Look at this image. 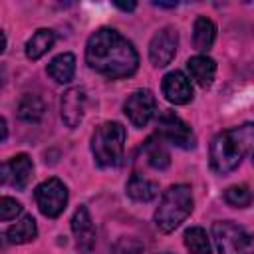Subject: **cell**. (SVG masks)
Here are the masks:
<instances>
[{"label": "cell", "mask_w": 254, "mask_h": 254, "mask_svg": "<svg viewBox=\"0 0 254 254\" xmlns=\"http://www.w3.org/2000/svg\"><path fill=\"white\" fill-rule=\"evenodd\" d=\"M85 62L109 79L129 77L139 67V54L133 44L113 28L95 30L85 44Z\"/></svg>", "instance_id": "cell-1"}, {"label": "cell", "mask_w": 254, "mask_h": 254, "mask_svg": "<svg viewBox=\"0 0 254 254\" xmlns=\"http://www.w3.org/2000/svg\"><path fill=\"white\" fill-rule=\"evenodd\" d=\"M254 141V127L252 123H244L240 127L226 129L218 133L210 143V167L218 175H228L242 159L250 153Z\"/></svg>", "instance_id": "cell-2"}, {"label": "cell", "mask_w": 254, "mask_h": 254, "mask_svg": "<svg viewBox=\"0 0 254 254\" xmlns=\"http://www.w3.org/2000/svg\"><path fill=\"white\" fill-rule=\"evenodd\" d=\"M192 192L189 185L169 187L155 210V224L161 232H173L192 212Z\"/></svg>", "instance_id": "cell-3"}, {"label": "cell", "mask_w": 254, "mask_h": 254, "mask_svg": "<svg viewBox=\"0 0 254 254\" xmlns=\"http://www.w3.org/2000/svg\"><path fill=\"white\" fill-rule=\"evenodd\" d=\"M127 131L119 121L101 123L91 135V153L99 167L111 169L117 167L123 159Z\"/></svg>", "instance_id": "cell-4"}, {"label": "cell", "mask_w": 254, "mask_h": 254, "mask_svg": "<svg viewBox=\"0 0 254 254\" xmlns=\"http://www.w3.org/2000/svg\"><path fill=\"white\" fill-rule=\"evenodd\" d=\"M212 238L218 254H252V236L248 230L232 220H218L212 224Z\"/></svg>", "instance_id": "cell-5"}, {"label": "cell", "mask_w": 254, "mask_h": 254, "mask_svg": "<svg viewBox=\"0 0 254 254\" xmlns=\"http://www.w3.org/2000/svg\"><path fill=\"white\" fill-rule=\"evenodd\" d=\"M34 196L40 212L48 218H56L67 204V187L60 179H48L36 187Z\"/></svg>", "instance_id": "cell-6"}, {"label": "cell", "mask_w": 254, "mask_h": 254, "mask_svg": "<svg viewBox=\"0 0 254 254\" xmlns=\"http://www.w3.org/2000/svg\"><path fill=\"white\" fill-rule=\"evenodd\" d=\"M157 135L163 141H169L171 145L189 149L194 145V135L190 131V127L171 109L161 111L159 119H157Z\"/></svg>", "instance_id": "cell-7"}, {"label": "cell", "mask_w": 254, "mask_h": 254, "mask_svg": "<svg viewBox=\"0 0 254 254\" xmlns=\"http://www.w3.org/2000/svg\"><path fill=\"white\" fill-rule=\"evenodd\" d=\"M32 159L26 153H20L8 161L0 163V187H12L16 190H24L32 179Z\"/></svg>", "instance_id": "cell-8"}, {"label": "cell", "mask_w": 254, "mask_h": 254, "mask_svg": "<svg viewBox=\"0 0 254 254\" xmlns=\"http://www.w3.org/2000/svg\"><path fill=\"white\" fill-rule=\"evenodd\" d=\"M123 111L135 127H145L157 111V99L151 89H135L125 99Z\"/></svg>", "instance_id": "cell-9"}, {"label": "cell", "mask_w": 254, "mask_h": 254, "mask_svg": "<svg viewBox=\"0 0 254 254\" xmlns=\"http://www.w3.org/2000/svg\"><path fill=\"white\" fill-rule=\"evenodd\" d=\"M177 46H179V34L173 26H165L161 28L149 44V60L155 67H165L173 62L175 54H177Z\"/></svg>", "instance_id": "cell-10"}, {"label": "cell", "mask_w": 254, "mask_h": 254, "mask_svg": "<svg viewBox=\"0 0 254 254\" xmlns=\"http://www.w3.org/2000/svg\"><path fill=\"white\" fill-rule=\"evenodd\" d=\"M71 232L75 238V246L81 254H91L95 248V226L87 206H77L71 216Z\"/></svg>", "instance_id": "cell-11"}, {"label": "cell", "mask_w": 254, "mask_h": 254, "mask_svg": "<svg viewBox=\"0 0 254 254\" xmlns=\"http://www.w3.org/2000/svg\"><path fill=\"white\" fill-rule=\"evenodd\" d=\"M60 111H62V121L73 129L81 123L83 113H85V91L81 87H69L60 101Z\"/></svg>", "instance_id": "cell-12"}, {"label": "cell", "mask_w": 254, "mask_h": 254, "mask_svg": "<svg viewBox=\"0 0 254 254\" xmlns=\"http://www.w3.org/2000/svg\"><path fill=\"white\" fill-rule=\"evenodd\" d=\"M163 95L167 97V101L175 103V105H185L192 99V85L190 79L183 73V71H169L163 77Z\"/></svg>", "instance_id": "cell-13"}, {"label": "cell", "mask_w": 254, "mask_h": 254, "mask_svg": "<svg viewBox=\"0 0 254 254\" xmlns=\"http://www.w3.org/2000/svg\"><path fill=\"white\" fill-rule=\"evenodd\" d=\"M187 69L190 77L200 85V87H210L216 75V62L208 56H192L187 62Z\"/></svg>", "instance_id": "cell-14"}, {"label": "cell", "mask_w": 254, "mask_h": 254, "mask_svg": "<svg viewBox=\"0 0 254 254\" xmlns=\"http://www.w3.org/2000/svg\"><path fill=\"white\" fill-rule=\"evenodd\" d=\"M141 151L145 153L147 163L153 169H157V171H165L171 165V155H169V151L165 147V141L159 135L147 137L145 143H143V147H141Z\"/></svg>", "instance_id": "cell-15"}, {"label": "cell", "mask_w": 254, "mask_h": 254, "mask_svg": "<svg viewBox=\"0 0 254 254\" xmlns=\"http://www.w3.org/2000/svg\"><path fill=\"white\" fill-rule=\"evenodd\" d=\"M125 190H127V194L133 200H137V202H149V200H153L159 194V185L155 181H149V179L141 177L139 173H133L131 179L127 181Z\"/></svg>", "instance_id": "cell-16"}, {"label": "cell", "mask_w": 254, "mask_h": 254, "mask_svg": "<svg viewBox=\"0 0 254 254\" xmlns=\"http://www.w3.org/2000/svg\"><path fill=\"white\" fill-rule=\"evenodd\" d=\"M75 73V56L69 52H64L60 56H56L50 64H48V75L52 79H56L58 83H67L73 79Z\"/></svg>", "instance_id": "cell-17"}, {"label": "cell", "mask_w": 254, "mask_h": 254, "mask_svg": "<svg viewBox=\"0 0 254 254\" xmlns=\"http://www.w3.org/2000/svg\"><path fill=\"white\" fill-rule=\"evenodd\" d=\"M216 38V26L210 18L198 16L192 26V44L198 52H208Z\"/></svg>", "instance_id": "cell-18"}, {"label": "cell", "mask_w": 254, "mask_h": 254, "mask_svg": "<svg viewBox=\"0 0 254 254\" xmlns=\"http://www.w3.org/2000/svg\"><path fill=\"white\" fill-rule=\"evenodd\" d=\"M54 42H56V34L50 28H40L26 42V56L30 60H40L44 54H48L52 50Z\"/></svg>", "instance_id": "cell-19"}, {"label": "cell", "mask_w": 254, "mask_h": 254, "mask_svg": "<svg viewBox=\"0 0 254 254\" xmlns=\"http://www.w3.org/2000/svg\"><path fill=\"white\" fill-rule=\"evenodd\" d=\"M6 236H8V242H12V244H28V242H32L38 236V226H36L34 216L26 214L20 220H16L8 228Z\"/></svg>", "instance_id": "cell-20"}, {"label": "cell", "mask_w": 254, "mask_h": 254, "mask_svg": "<svg viewBox=\"0 0 254 254\" xmlns=\"http://www.w3.org/2000/svg\"><path fill=\"white\" fill-rule=\"evenodd\" d=\"M44 111H46V107H44L42 97H38L34 93H26L18 103V117L24 123H38L44 117Z\"/></svg>", "instance_id": "cell-21"}, {"label": "cell", "mask_w": 254, "mask_h": 254, "mask_svg": "<svg viewBox=\"0 0 254 254\" xmlns=\"http://www.w3.org/2000/svg\"><path fill=\"white\" fill-rule=\"evenodd\" d=\"M185 246L190 254H210V240L204 228L190 226L185 230Z\"/></svg>", "instance_id": "cell-22"}, {"label": "cell", "mask_w": 254, "mask_h": 254, "mask_svg": "<svg viewBox=\"0 0 254 254\" xmlns=\"http://www.w3.org/2000/svg\"><path fill=\"white\" fill-rule=\"evenodd\" d=\"M224 200H226L230 206L246 208V206H250V202H252V192H250L248 185H234V187L226 189Z\"/></svg>", "instance_id": "cell-23"}, {"label": "cell", "mask_w": 254, "mask_h": 254, "mask_svg": "<svg viewBox=\"0 0 254 254\" xmlns=\"http://www.w3.org/2000/svg\"><path fill=\"white\" fill-rule=\"evenodd\" d=\"M145 252V244L139 238L133 236H123L113 244L111 254H143Z\"/></svg>", "instance_id": "cell-24"}, {"label": "cell", "mask_w": 254, "mask_h": 254, "mask_svg": "<svg viewBox=\"0 0 254 254\" xmlns=\"http://www.w3.org/2000/svg\"><path fill=\"white\" fill-rule=\"evenodd\" d=\"M22 212V204L12 196H0V220H14Z\"/></svg>", "instance_id": "cell-25"}, {"label": "cell", "mask_w": 254, "mask_h": 254, "mask_svg": "<svg viewBox=\"0 0 254 254\" xmlns=\"http://www.w3.org/2000/svg\"><path fill=\"white\" fill-rule=\"evenodd\" d=\"M8 139V123H6V119L0 115V143H4Z\"/></svg>", "instance_id": "cell-26"}, {"label": "cell", "mask_w": 254, "mask_h": 254, "mask_svg": "<svg viewBox=\"0 0 254 254\" xmlns=\"http://www.w3.org/2000/svg\"><path fill=\"white\" fill-rule=\"evenodd\" d=\"M115 6H117L119 10H123V12H133V10L137 8L135 2H115Z\"/></svg>", "instance_id": "cell-27"}, {"label": "cell", "mask_w": 254, "mask_h": 254, "mask_svg": "<svg viewBox=\"0 0 254 254\" xmlns=\"http://www.w3.org/2000/svg\"><path fill=\"white\" fill-rule=\"evenodd\" d=\"M4 50H6V36H4V32L0 30V54H4Z\"/></svg>", "instance_id": "cell-28"}]
</instances>
